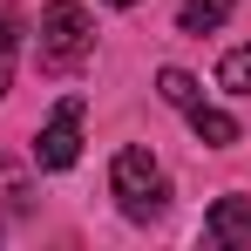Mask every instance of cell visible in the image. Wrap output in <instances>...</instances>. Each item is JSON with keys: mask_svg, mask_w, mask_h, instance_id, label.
I'll return each mask as SVG.
<instances>
[{"mask_svg": "<svg viewBox=\"0 0 251 251\" xmlns=\"http://www.w3.org/2000/svg\"><path fill=\"white\" fill-rule=\"evenodd\" d=\"M109 183H116V197H123V210L143 224V217H163L170 210V183H163V170H156V156L150 150H116V163H109Z\"/></svg>", "mask_w": 251, "mask_h": 251, "instance_id": "1", "label": "cell"}, {"mask_svg": "<svg viewBox=\"0 0 251 251\" xmlns=\"http://www.w3.org/2000/svg\"><path fill=\"white\" fill-rule=\"evenodd\" d=\"M88 48H95V27H88V7L82 0H54L41 14V68L54 75H68L75 61H82Z\"/></svg>", "mask_w": 251, "mask_h": 251, "instance_id": "2", "label": "cell"}, {"mask_svg": "<svg viewBox=\"0 0 251 251\" xmlns=\"http://www.w3.org/2000/svg\"><path fill=\"white\" fill-rule=\"evenodd\" d=\"M75 156H82V102H61L48 116V129L34 136V163L41 170H68Z\"/></svg>", "mask_w": 251, "mask_h": 251, "instance_id": "3", "label": "cell"}, {"mask_svg": "<svg viewBox=\"0 0 251 251\" xmlns=\"http://www.w3.org/2000/svg\"><path fill=\"white\" fill-rule=\"evenodd\" d=\"M204 238L210 245H251V197H217L204 217Z\"/></svg>", "mask_w": 251, "mask_h": 251, "instance_id": "4", "label": "cell"}, {"mask_svg": "<svg viewBox=\"0 0 251 251\" xmlns=\"http://www.w3.org/2000/svg\"><path fill=\"white\" fill-rule=\"evenodd\" d=\"M183 116H190V129H197V143H210V150H231V143H238V123H231L224 109H204V102H190Z\"/></svg>", "mask_w": 251, "mask_h": 251, "instance_id": "5", "label": "cell"}, {"mask_svg": "<svg viewBox=\"0 0 251 251\" xmlns=\"http://www.w3.org/2000/svg\"><path fill=\"white\" fill-rule=\"evenodd\" d=\"M231 7H238V0H183V7H176V27H183V34H210V27L231 21Z\"/></svg>", "mask_w": 251, "mask_h": 251, "instance_id": "6", "label": "cell"}, {"mask_svg": "<svg viewBox=\"0 0 251 251\" xmlns=\"http://www.w3.org/2000/svg\"><path fill=\"white\" fill-rule=\"evenodd\" d=\"M217 88H231V95H251V48H231V54L217 61Z\"/></svg>", "mask_w": 251, "mask_h": 251, "instance_id": "7", "label": "cell"}, {"mask_svg": "<svg viewBox=\"0 0 251 251\" xmlns=\"http://www.w3.org/2000/svg\"><path fill=\"white\" fill-rule=\"evenodd\" d=\"M14 82V14H0V95Z\"/></svg>", "mask_w": 251, "mask_h": 251, "instance_id": "8", "label": "cell"}, {"mask_svg": "<svg viewBox=\"0 0 251 251\" xmlns=\"http://www.w3.org/2000/svg\"><path fill=\"white\" fill-rule=\"evenodd\" d=\"M0 197H14V170H7V156H0Z\"/></svg>", "mask_w": 251, "mask_h": 251, "instance_id": "9", "label": "cell"}, {"mask_svg": "<svg viewBox=\"0 0 251 251\" xmlns=\"http://www.w3.org/2000/svg\"><path fill=\"white\" fill-rule=\"evenodd\" d=\"M109 7H136V0H109Z\"/></svg>", "mask_w": 251, "mask_h": 251, "instance_id": "10", "label": "cell"}]
</instances>
